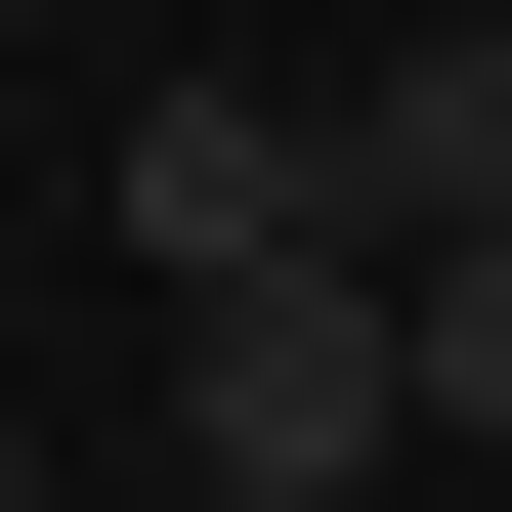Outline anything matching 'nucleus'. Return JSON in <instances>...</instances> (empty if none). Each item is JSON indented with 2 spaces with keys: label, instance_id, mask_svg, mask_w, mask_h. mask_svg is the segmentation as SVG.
I'll return each mask as SVG.
<instances>
[{
  "label": "nucleus",
  "instance_id": "nucleus-1",
  "mask_svg": "<svg viewBox=\"0 0 512 512\" xmlns=\"http://www.w3.org/2000/svg\"><path fill=\"white\" fill-rule=\"evenodd\" d=\"M384 427H427V299H384V256H214V299H171V470L214 512H342Z\"/></svg>",
  "mask_w": 512,
  "mask_h": 512
},
{
  "label": "nucleus",
  "instance_id": "nucleus-2",
  "mask_svg": "<svg viewBox=\"0 0 512 512\" xmlns=\"http://www.w3.org/2000/svg\"><path fill=\"white\" fill-rule=\"evenodd\" d=\"M342 256H512V0H427L342 86Z\"/></svg>",
  "mask_w": 512,
  "mask_h": 512
},
{
  "label": "nucleus",
  "instance_id": "nucleus-3",
  "mask_svg": "<svg viewBox=\"0 0 512 512\" xmlns=\"http://www.w3.org/2000/svg\"><path fill=\"white\" fill-rule=\"evenodd\" d=\"M128 256L214 299V256H342V86H171L128 128Z\"/></svg>",
  "mask_w": 512,
  "mask_h": 512
},
{
  "label": "nucleus",
  "instance_id": "nucleus-4",
  "mask_svg": "<svg viewBox=\"0 0 512 512\" xmlns=\"http://www.w3.org/2000/svg\"><path fill=\"white\" fill-rule=\"evenodd\" d=\"M384 299H427V427H512V256H384Z\"/></svg>",
  "mask_w": 512,
  "mask_h": 512
}]
</instances>
